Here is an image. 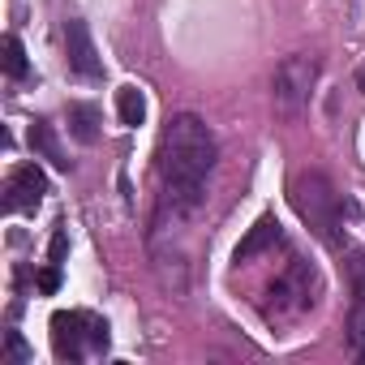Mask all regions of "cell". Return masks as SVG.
<instances>
[{"mask_svg": "<svg viewBox=\"0 0 365 365\" xmlns=\"http://www.w3.org/2000/svg\"><path fill=\"white\" fill-rule=\"evenodd\" d=\"M215 168V133L202 116L185 112L172 116L159 142V172L168 185H202L207 172Z\"/></svg>", "mask_w": 365, "mask_h": 365, "instance_id": "obj_1", "label": "cell"}, {"mask_svg": "<svg viewBox=\"0 0 365 365\" xmlns=\"http://www.w3.org/2000/svg\"><path fill=\"white\" fill-rule=\"evenodd\" d=\"M288 198L297 207V215L309 224V232L327 245H339V194L322 172H301L292 176Z\"/></svg>", "mask_w": 365, "mask_h": 365, "instance_id": "obj_2", "label": "cell"}, {"mask_svg": "<svg viewBox=\"0 0 365 365\" xmlns=\"http://www.w3.org/2000/svg\"><path fill=\"white\" fill-rule=\"evenodd\" d=\"M86 344L95 348H108V327L91 314H78V309H56L52 314V348L61 361H82L86 356Z\"/></svg>", "mask_w": 365, "mask_h": 365, "instance_id": "obj_3", "label": "cell"}, {"mask_svg": "<svg viewBox=\"0 0 365 365\" xmlns=\"http://www.w3.org/2000/svg\"><path fill=\"white\" fill-rule=\"evenodd\" d=\"M314 82H318V61H309V56H288V61H279V69H275V82H271L275 108H279L284 116L301 112V108L309 103V91H314Z\"/></svg>", "mask_w": 365, "mask_h": 365, "instance_id": "obj_4", "label": "cell"}, {"mask_svg": "<svg viewBox=\"0 0 365 365\" xmlns=\"http://www.w3.org/2000/svg\"><path fill=\"white\" fill-rule=\"evenodd\" d=\"M48 194V176L39 172V163H18L9 172V198L5 211H35Z\"/></svg>", "mask_w": 365, "mask_h": 365, "instance_id": "obj_5", "label": "cell"}, {"mask_svg": "<svg viewBox=\"0 0 365 365\" xmlns=\"http://www.w3.org/2000/svg\"><path fill=\"white\" fill-rule=\"evenodd\" d=\"M65 56H69V69L82 73V78H103V61L95 52V39L86 31V22H65Z\"/></svg>", "mask_w": 365, "mask_h": 365, "instance_id": "obj_6", "label": "cell"}, {"mask_svg": "<svg viewBox=\"0 0 365 365\" xmlns=\"http://www.w3.org/2000/svg\"><path fill=\"white\" fill-rule=\"evenodd\" d=\"M275 241H279V220H275V215H262V220L245 232V241L237 245L232 258H237V262H250V258H258L262 250H271Z\"/></svg>", "mask_w": 365, "mask_h": 365, "instance_id": "obj_7", "label": "cell"}, {"mask_svg": "<svg viewBox=\"0 0 365 365\" xmlns=\"http://www.w3.org/2000/svg\"><path fill=\"white\" fill-rule=\"evenodd\" d=\"M69 133L82 146H95L99 142V108L95 103H69Z\"/></svg>", "mask_w": 365, "mask_h": 365, "instance_id": "obj_8", "label": "cell"}, {"mask_svg": "<svg viewBox=\"0 0 365 365\" xmlns=\"http://www.w3.org/2000/svg\"><path fill=\"white\" fill-rule=\"evenodd\" d=\"M31 146H35V155H39V159H48L52 168L69 172V159H65V150H61V142H56V133H52V125H48V120H35V125H31Z\"/></svg>", "mask_w": 365, "mask_h": 365, "instance_id": "obj_9", "label": "cell"}, {"mask_svg": "<svg viewBox=\"0 0 365 365\" xmlns=\"http://www.w3.org/2000/svg\"><path fill=\"white\" fill-rule=\"evenodd\" d=\"M116 116H120V125H129V129H138V125L146 120V99H142L138 86H120V91H116Z\"/></svg>", "mask_w": 365, "mask_h": 365, "instance_id": "obj_10", "label": "cell"}, {"mask_svg": "<svg viewBox=\"0 0 365 365\" xmlns=\"http://www.w3.org/2000/svg\"><path fill=\"white\" fill-rule=\"evenodd\" d=\"M0 52H5V73L22 82V78H26V52H22V39H18V35H5Z\"/></svg>", "mask_w": 365, "mask_h": 365, "instance_id": "obj_11", "label": "cell"}, {"mask_svg": "<svg viewBox=\"0 0 365 365\" xmlns=\"http://www.w3.org/2000/svg\"><path fill=\"white\" fill-rule=\"evenodd\" d=\"M5 361H9V365H31V361H35V352L26 348V339H22L18 331H5Z\"/></svg>", "mask_w": 365, "mask_h": 365, "instance_id": "obj_12", "label": "cell"}, {"mask_svg": "<svg viewBox=\"0 0 365 365\" xmlns=\"http://www.w3.org/2000/svg\"><path fill=\"white\" fill-rule=\"evenodd\" d=\"M348 335H352L356 352L365 356V297H356V305H352V314H348Z\"/></svg>", "mask_w": 365, "mask_h": 365, "instance_id": "obj_13", "label": "cell"}, {"mask_svg": "<svg viewBox=\"0 0 365 365\" xmlns=\"http://www.w3.org/2000/svg\"><path fill=\"white\" fill-rule=\"evenodd\" d=\"M35 284H39V292H43V297H52V292L61 288V271H56V262H52V267H43V271L35 275Z\"/></svg>", "mask_w": 365, "mask_h": 365, "instance_id": "obj_14", "label": "cell"}, {"mask_svg": "<svg viewBox=\"0 0 365 365\" xmlns=\"http://www.w3.org/2000/svg\"><path fill=\"white\" fill-rule=\"evenodd\" d=\"M65 250H69V237H65V228H56L52 232V245H48V262H61Z\"/></svg>", "mask_w": 365, "mask_h": 365, "instance_id": "obj_15", "label": "cell"}, {"mask_svg": "<svg viewBox=\"0 0 365 365\" xmlns=\"http://www.w3.org/2000/svg\"><path fill=\"white\" fill-rule=\"evenodd\" d=\"M352 288H356V297H365V254L352 262Z\"/></svg>", "mask_w": 365, "mask_h": 365, "instance_id": "obj_16", "label": "cell"}, {"mask_svg": "<svg viewBox=\"0 0 365 365\" xmlns=\"http://www.w3.org/2000/svg\"><path fill=\"white\" fill-rule=\"evenodd\" d=\"M361 86H365V78H361Z\"/></svg>", "mask_w": 365, "mask_h": 365, "instance_id": "obj_17", "label": "cell"}]
</instances>
